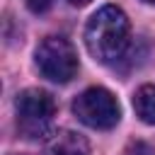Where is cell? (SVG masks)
<instances>
[{
    "label": "cell",
    "mask_w": 155,
    "mask_h": 155,
    "mask_svg": "<svg viewBox=\"0 0 155 155\" xmlns=\"http://www.w3.org/2000/svg\"><path fill=\"white\" fill-rule=\"evenodd\" d=\"M128 44H131V22L121 7L104 5L87 19L85 46L94 61L114 63L126 53Z\"/></svg>",
    "instance_id": "6da1fadb"
},
{
    "label": "cell",
    "mask_w": 155,
    "mask_h": 155,
    "mask_svg": "<svg viewBox=\"0 0 155 155\" xmlns=\"http://www.w3.org/2000/svg\"><path fill=\"white\" fill-rule=\"evenodd\" d=\"M15 114H17V131L29 140H39L51 133L53 116H56V102L48 92L29 87L17 94Z\"/></svg>",
    "instance_id": "7a4b0ae2"
},
{
    "label": "cell",
    "mask_w": 155,
    "mask_h": 155,
    "mask_svg": "<svg viewBox=\"0 0 155 155\" xmlns=\"http://www.w3.org/2000/svg\"><path fill=\"white\" fill-rule=\"evenodd\" d=\"M34 63L51 82L63 85L78 75V53L65 36H46L34 51Z\"/></svg>",
    "instance_id": "3957f363"
},
{
    "label": "cell",
    "mask_w": 155,
    "mask_h": 155,
    "mask_svg": "<svg viewBox=\"0 0 155 155\" xmlns=\"http://www.w3.org/2000/svg\"><path fill=\"white\" fill-rule=\"evenodd\" d=\"M73 114L90 128L109 131L121 119V107L116 97L104 87H87L73 102Z\"/></svg>",
    "instance_id": "277c9868"
},
{
    "label": "cell",
    "mask_w": 155,
    "mask_h": 155,
    "mask_svg": "<svg viewBox=\"0 0 155 155\" xmlns=\"http://www.w3.org/2000/svg\"><path fill=\"white\" fill-rule=\"evenodd\" d=\"M44 155H90V143L78 131L63 128V131H56L53 138L46 143Z\"/></svg>",
    "instance_id": "5b68a950"
},
{
    "label": "cell",
    "mask_w": 155,
    "mask_h": 155,
    "mask_svg": "<svg viewBox=\"0 0 155 155\" xmlns=\"http://www.w3.org/2000/svg\"><path fill=\"white\" fill-rule=\"evenodd\" d=\"M133 109L140 121L155 126V85H143L133 94Z\"/></svg>",
    "instance_id": "8992f818"
},
{
    "label": "cell",
    "mask_w": 155,
    "mask_h": 155,
    "mask_svg": "<svg viewBox=\"0 0 155 155\" xmlns=\"http://www.w3.org/2000/svg\"><path fill=\"white\" fill-rule=\"evenodd\" d=\"M124 155H155V148L150 143H145V140H136V143H131L126 148Z\"/></svg>",
    "instance_id": "52a82bcc"
},
{
    "label": "cell",
    "mask_w": 155,
    "mask_h": 155,
    "mask_svg": "<svg viewBox=\"0 0 155 155\" xmlns=\"http://www.w3.org/2000/svg\"><path fill=\"white\" fill-rule=\"evenodd\" d=\"M51 2H53V0H27V7H29L31 12L41 15V12H46V10L51 7Z\"/></svg>",
    "instance_id": "ba28073f"
},
{
    "label": "cell",
    "mask_w": 155,
    "mask_h": 155,
    "mask_svg": "<svg viewBox=\"0 0 155 155\" xmlns=\"http://www.w3.org/2000/svg\"><path fill=\"white\" fill-rule=\"evenodd\" d=\"M68 2H70V5H78V7H82V5H87L90 0H68Z\"/></svg>",
    "instance_id": "9c48e42d"
},
{
    "label": "cell",
    "mask_w": 155,
    "mask_h": 155,
    "mask_svg": "<svg viewBox=\"0 0 155 155\" xmlns=\"http://www.w3.org/2000/svg\"><path fill=\"white\" fill-rule=\"evenodd\" d=\"M143 2H148V5H155V0H143Z\"/></svg>",
    "instance_id": "30bf717a"
}]
</instances>
